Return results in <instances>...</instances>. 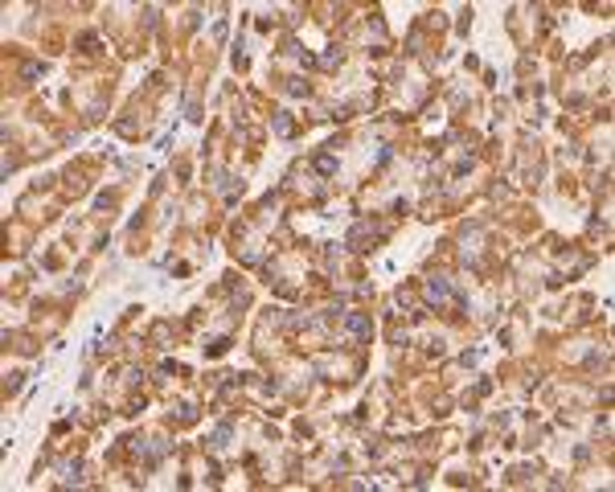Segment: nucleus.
Here are the masks:
<instances>
[{"mask_svg": "<svg viewBox=\"0 0 615 492\" xmlns=\"http://www.w3.org/2000/svg\"><path fill=\"white\" fill-rule=\"evenodd\" d=\"M345 324H349V332H357V336H369V320H365V316H349Z\"/></svg>", "mask_w": 615, "mask_h": 492, "instance_id": "obj_1", "label": "nucleus"}, {"mask_svg": "<svg viewBox=\"0 0 615 492\" xmlns=\"http://www.w3.org/2000/svg\"><path fill=\"white\" fill-rule=\"evenodd\" d=\"M426 291H430V299H443V295H447V283H443V279H430Z\"/></svg>", "mask_w": 615, "mask_h": 492, "instance_id": "obj_2", "label": "nucleus"}, {"mask_svg": "<svg viewBox=\"0 0 615 492\" xmlns=\"http://www.w3.org/2000/svg\"><path fill=\"white\" fill-rule=\"evenodd\" d=\"M316 168H320V172H332V168H336V160H332V156H320V160H316Z\"/></svg>", "mask_w": 615, "mask_h": 492, "instance_id": "obj_3", "label": "nucleus"}]
</instances>
